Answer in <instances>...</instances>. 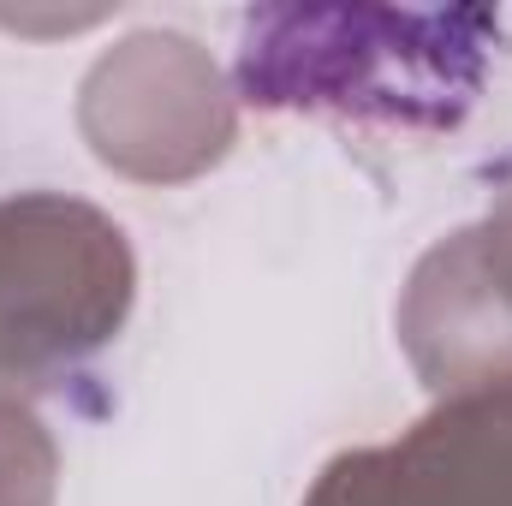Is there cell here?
<instances>
[{
	"instance_id": "6da1fadb",
	"label": "cell",
	"mask_w": 512,
	"mask_h": 506,
	"mask_svg": "<svg viewBox=\"0 0 512 506\" xmlns=\"http://www.w3.org/2000/svg\"><path fill=\"white\" fill-rule=\"evenodd\" d=\"M501 48L489 6H256L233 96L268 114H334L387 131H453Z\"/></svg>"
},
{
	"instance_id": "277c9868",
	"label": "cell",
	"mask_w": 512,
	"mask_h": 506,
	"mask_svg": "<svg viewBox=\"0 0 512 506\" xmlns=\"http://www.w3.org/2000/svg\"><path fill=\"white\" fill-rule=\"evenodd\" d=\"M304 506H512V387L441 399L399 441L328 459Z\"/></svg>"
},
{
	"instance_id": "5b68a950",
	"label": "cell",
	"mask_w": 512,
	"mask_h": 506,
	"mask_svg": "<svg viewBox=\"0 0 512 506\" xmlns=\"http://www.w3.org/2000/svg\"><path fill=\"white\" fill-rule=\"evenodd\" d=\"M399 346L435 399L512 387V298L477 251V233L459 227L405 280Z\"/></svg>"
},
{
	"instance_id": "7a4b0ae2",
	"label": "cell",
	"mask_w": 512,
	"mask_h": 506,
	"mask_svg": "<svg viewBox=\"0 0 512 506\" xmlns=\"http://www.w3.org/2000/svg\"><path fill=\"white\" fill-rule=\"evenodd\" d=\"M137 256L114 215L66 191L0 197V387H42L120 340Z\"/></svg>"
},
{
	"instance_id": "3957f363",
	"label": "cell",
	"mask_w": 512,
	"mask_h": 506,
	"mask_svg": "<svg viewBox=\"0 0 512 506\" xmlns=\"http://www.w3.org/2000/svg\"><path fill=\"white\" fill-rule=\"evenodd\" d=\"M78 131L102 167L137 185H179L233 149L239 96L191 36L137 30L84 72Z\"/></svg>"
},
{
	"instance_id": "52a82bcc",
	"label": "cell",
	"mask_w": 512,
	"mask_h": 506,
	"mask_svg": "<svg viewBox=\"0 0 512 506\" xmlns=\"http://www.w3.org/2000/svg\"><path fill=\"white\" fill-rule=\"evenodd\" d=\"M471 233H477V251H483V262H489V274L501 280V292L512 298V197L501 203V209H489Z\"/></svg>"
},
{
	"instance_id": "8992f818",
	"label": "cell",
	"mask_w": 512,
	"mask_h": 506,
	"mask_svg": "<svg viewBox=\"0 0 512 506\" xmlns=\"http://www.w3.org/2000/svg\"><path fill=\"white\" fill-rule=\"evenodd\" d=\"M54 483H60L54 435L24 399L0 393V506H54Z\"/></svg>"
}]
</instances>
